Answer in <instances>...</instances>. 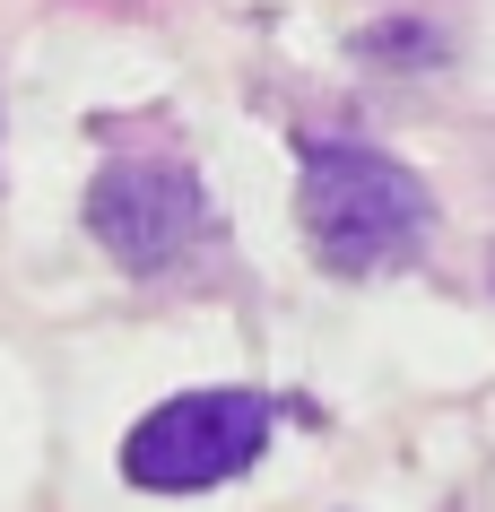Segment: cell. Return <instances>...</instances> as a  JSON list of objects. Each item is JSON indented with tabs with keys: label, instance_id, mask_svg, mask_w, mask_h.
<instances>
[{
	"label": "cell",
	"instance_id": "cell-2",
	"mask_svg": "<svg viewBox=\"0 0 495 512\" xmlns=\"http://www.w3.org/2000/svg\"><path fill=\"white\" fill-rule=\"evenodd\" d=\"M261 443H270L261 391H183L122 434V478L148 486V495H200V486L244 478Z\"/></svg>",
	"mask_w": 495,
	"mask_h": 512
},
{
	"label": "cell",
	"instance_id": "cell-1",
	"mask_svg": "<svg viewBox=\"0 0 495 512\" xmlns=\"http://www.w3.org/2000/svg\"><path fill=\"white\" fill-rule=\"evenodd\" d=\"M435 226V200L409 165L374 157V148H348V139H313L304 148V235L330 270L374 278L391 261H409Z\"/></svg>",
	"mask_w": 495,
	"mask_h": 512
},
{
	"label": "cell",
	"instance_id": "cell-3",
	"mask_svg": "<svg viewBox=\"0 0 495 512\" xmlns=\"http://www.w3.org/2000/svg\"><path fill=\"white\" fill-rule=\"evenodd\" d=\"M87 226L122 270H174L200 235H209V191L192 165L165 157H122L87 183Z\"/></svg>",
	"mask_w": 495,
	"mask_h": 512
}]
</instances>
